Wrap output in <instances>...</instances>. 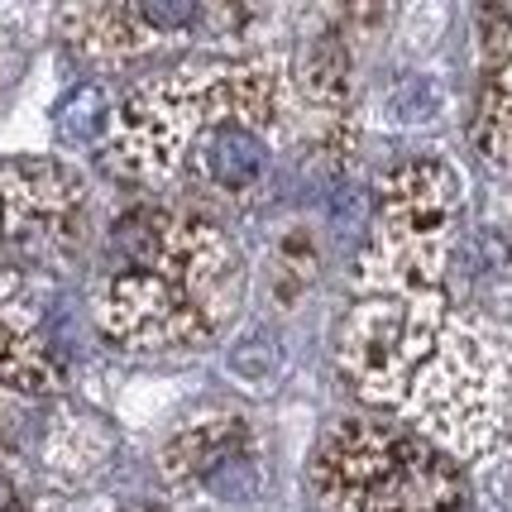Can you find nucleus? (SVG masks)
Listing matches in <instances>:
<instances>
[{
    "instance_id": "f257e3e1",
    "label": "nucleus",
    "mask_w": 512,
    "mask_h": 512,
    "mask_svg": "<svg viewBox=\"0 0 512 512\" xmlns=\"http://www.w3.org/2000/svg\"><path fill=\"white\" fill-rule=\"evenodd\" d=\"M355 398L455 460L498 441L512 364L503 340L450 297H364L335 331Z\"/></svg>"
},
{
    "instance_id": "f03ea898",
    "label": "nucleus",
    "mask_w": 512,
    "mask_h": 512,
    "mask_svg": "<svg viewBox=\"0 0 512 512\" xmlns=\"http://www.w3.org/2000/svg\"><path fill=\"white\" fill-rule=\"evenodd\" d=\"M292 91L283 63L182 67L139 87L115 111L111 168L144 182H182L192 192L245 201L278 163Z\"/></svg>"
},
{
    "instance_id": "7ed1b4c3",
    "label": "nucleus",
    "mask_w": 512,
    "mask_h": 512,
    "mask_svg": "<svg viewBox=\"0 0 512 512\" xmlns=\"http://www.w3.org/2000/svg\"><path fill=\"white\" fill-rule=\"evenodd\" d=\"M245 292V259L197 206H130L101 240L96 326L130 350H192Z\"/></svg>"
},
{
    "instance_id": "20e7f679",
    "label": "nucleus",
    "mask_w": 512,
    "mask_h": 512,
    "mask_svg": "<svg viewBox=\"0 0 512 512\" xmlns=\"http://www.w3.org/2000/svg\"><path fill=\"white\" fill-rule=\"evenodd\" d=\"M326 512H465V474L446 450L393 422L345 417L312 455Z\"/></svg>"
},
{
    "instance_id": "39448f33",
    "label": "nucleus",
    "mask_w": 512,
    "mask_h": 512,
    "mask_svg": "<svg viewBox=\"0 0 512 512\" xmlns=\"http://www.w3.org/2000/svg\"><path fill=\"white\" fill-rule=\"evenodd\" d=\"M460 173L446 158H407L379 182L359 283L374 297H436L460 245Z\"/></svg>"
},
{
    "instance_id": "423d86ee",
    "label": "nucleus",
    "mask_w": 512,
    "mask_h": 512,
    "mask_svg": "<svg viewBox=\"0 0 512 512\" xmlns=\"http://www.w3.org/2000/svg\"><path fill=\"white\" fill-rule=\"evenodd\" d=\"M87 225V187L63 163L0 168V254L15 268H53L72 259Z\"/></svg>"
},
{
    "instance_id": "0eeeda50",
    "label": "nucleus",
    "mask_w": 512,
    "mask_h": 512,
    "mask_svg": "<svg viewBox=\"0 0 512 512\" xmlns=\"http://www.w3.org/2000/svg\"><path fill=\"white\" fill-rule=\"evenodd\" d=\"M163 469L178 489H197L216 503H249L264 493V446L249 417L206 412L192 417L163 450Z\"/></svg>"
},
{
    "instance_id": "6e6552de",
    "label": "nucleus",
    "mask_w": 512,
    "mask_h": 512,
    "mask_svg": "<svg viewBox=\"0 0 512 512\" xmlns=\"http://www.w3.org/2000/svg\"><path fill=\"white\" fill-rule=\"evenodd\" d=\"M292 82L302 106L312 111V125L321 139H331L340 130V115L350 106V48L340 34H312L297 48V63H292Z\"/></svg>"
},
{
    "instance_id": "1a4fd4ad",
    "label": "nucleus",
    "mask_w": 512,
    "mask_h": 512,
    "mask_svg": "<svg viewBox=\"0 0 512 512\" xmlns=\"http://www.w3.org/2000/svg\"><path fill=\"white\" fill-rule=\"evenodd\" d=\"M474 149L484 154V163L512 173V58H493L484 77L474 111Z\"/></svg>"
},
{
    "instance_id": "9d476101",
    "label": "nucleus",
    "mask_w": 512,
    "mask_h": 512,
    "mask_svg": "<svg viewBox=\"0 0 512 512\" xmlns=\"http://www.w3.org/2000/svg\"><path fill=\"white\" fill-rule=\"evenodd\" d=\"M101 120H106V96H101L96 87H82L63 106V134L67 139H96V134H101Z\"/></svg>"
},
{
    "instance_id": "9b49d317",
    "label": "nucleus",
    "mask_w": 512,
    "mask_h": 512,
    "mask_svg": "<svg viewBox=\"0 0 512 512\" xmlns=\"http://www.w3.org/2000/svg\"><path fill=\"white\" fill-rule=\"evenodd\" d=\"M10 498H15V489H10V474L0 469V512L10 508Z\"/></svg>"
}]
</instances>
